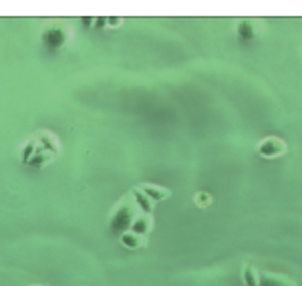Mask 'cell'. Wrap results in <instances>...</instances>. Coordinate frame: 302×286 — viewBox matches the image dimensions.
Instances as JSON below:
<instances>
[{
    "instance_id": "obj_1",
    "label": "cell",
    "mask_w": 302,
    "mask_h": 286,
    "mask_svg": "<svg viewBox=\"0 0 302 286\" xmlns=\"http://www.w3.org/2000/svg\"><path fill=\"white\" fill-rule=\"evenodd\" d=\"M137 216H139V210L135 208V204L123 202V204L113 212V216H111V220H109V230H111L115 236L121 238L125 232L131 230V226H133Z\"/></svg>"
},
{
    "instance_id": "obj_2",
    "label": "cell",
    "mask_w": 302,
    "mask_h": 286,
    "mask_svg": "<svg viewBox=\"0 0 302 286\" xmlns=\"http://www.w3.org/2000/svg\"><path fill=\"white\" fill-rule=\"evenodd\" d=\"M286 151H288L286 143L282 139H278V137H266V139H262L258 143V156L264 159H276L280 156H284Z\"/></svg>"
},
{
    "instance_id": "obj_3",
    "label": "cell",
    "mask_w": 302,
    "mask_h": 286,
    "mask_svg": "<svg viewBox=\"0 0 302 286\" xmlns=\"http://www.w3.org/2000/svg\"><path fill=\"white\" fill-rule=\"evenodd\" d=\"M40 40H42V45L49 47V49H61V47L67 45L68 31L63 29V27H51V29H47V31L42 32Z\"/></svg>"
},
{
    "instance_id": "obj_4",
    "label": "cell",
    "mask_w": 302,
    "mask_h": 286,
    "mask_svg": "<svg viewBox=\"0 0 302 286\" xmlns=\"http://www.w3.org/2000/svg\"><path fill=\"white\" fill-rule=\"evenodd\" d=\"M133 202H135V208L139 210V214H143V216H151L153 214V202L143 193V191L139 190H133Z\"/></svg>"
},
{
    "instance_id": "obj_5",
    "label": "cell",
    "mask_w": 302,
    "mask_h": 286,
    "mask_svg": "<svg viewBox=\"0 0 302 286\" xmlns=\"http://www.w3.org/2000/svg\"><path fill=\"white\" fill-rule=\"evenodd\" d=\"M38 145H40V149H44V151H49L53 158L55 156H59V143H57V137L53 135V133H49V131H42V133H38Z\"/></svg>"
},
{
    "instance_id": "obj_6",
    "label": "cell",
    "mask_w": 302,
    "mask_h": 286,
    "mask_svg": "<svg viewBox=\"0 0 302 286\" xmlns=\"http://www.w3.org/2000/svg\"><path fill=\"white\" fill-rule=\"evenodd\" d=\"M139 190L143 191L153 204H157V202H164V200H168L169 195V190H166V188H159V186H151V184H143Z\"/></svg>"
},
{
    "instance_id": "obj_7",
    "label": "cell",
    "mask_w": 302,
    "mask_h": 286,
    "mask_svg": "<svg viewBox=\"0 0 302 286\" xmlns=\"http://www.w3.org/2000/svg\"><path fill=\"white\" fill-rule=\"evenodd\" d=\"M151 226H153V222H151V216H143V214H139V216L135 218V222H133V226H131V230H129V232L137 234L139 238H145V236L151 232Z\"/></svg>"
},
{
    "instance_id": "obj_8",
    "label": "cell",
    "mask_w": 302,
    "mask_h": 286,
    "mask_svg": "<svg viewBox=\"0 0 302 286\" xmlns=\"http://www.w3.org/2000/svg\"><path fill=\"white\" fill-rule=\"evenodd\" d=\"M51 159H53V156H51L49 151H44V149H38L33 158L29 159V163H27V165H29V167H34V169H40V167H44V165H47Z\"/></svg>"
},
{
    "instance_id": "obj_9",
    "label": "cell",
    "mask_w": 302,
    "mask_h": 286,
    "mask_svg": "<svg viewBox=\"0 0 302 286\" xmlns=\"http://www.w3.org/2000/svg\"><path fill=\"white\" fill-rule=\"evenodd\" d=\"M238 36L242 38V40H252L254 36H256V29H254V23L252 20H242L240 25H238Z\"/></svg>"
},
{
    "instance_id": "obj_10",
    "label": "cell",
    "mask_w": 302,
    "mask_h": 286,
    "mask_svg": "<svg viewBox=\"0 0 302 286\" xmlns=\"http://www.w3.org/2000/svg\"><path fill=\"white\" fill-rule=\"evenodd\" d=\"M258 286H292L286 278L274 276V274H260L258 276Z\"/></svg>"
},
{
    "instance_id": "obj_11",
    "label": "cell",
    "mask_w": 302,
    "mask_h": 286,
    "mask_svg": "<svg viewBox=\"0 0 302 286\" xmlns=\"http://www.w3.org/2000/svg\"><path fill=\"white\" fill-rule=\"evenodd\" d=\"M119 242H121L125 248H131V250H137V248L143 246V238H139L133 232H125V234L119 238Z\"/></svg>"
},
{
    "instance_id": "obj_12",
    "label": "cell",
    "mask_w": 302,
    "mask_h": 286,
    "mask_svg": "<svg viewBox=\"0 0 302 286\" xmlns=\"http://www.w3.org/2000/svg\"><path fill=\"white\" fill-rule=\"evenodd\" d=\"M36 151H38V141H36V139L27 141V143L22 145V151H20V161L27 165V163H29V159L33 158Z\"/></svg>"
},
{
    "instance_id": "obj_13",
    "label": "cell",
    "mask_w": 302,
    "mask_h": 286,
    "mask_svg": "<svg viewBox=\"0 0 302 286\" xmlns=\"http://www.w3.org/2000/svg\"><path fill=\"white\" fill-rule=\"evenodd\" d=\"M242 280H244V286H258V272H256V268L254 266H244Z\"/></svg>"
},
{
    "instance_id": "obj_14",
    "label": "cell",
    "mask_w": 302,
    "mask_h": 286,
    "mask_svg": "<svg viewBox=\"0 0 302 286\" xmlns=\"http://www.w3.org/2000/svg\"><path fill=\"white\" fill-rule=\"evenodd\" d=\"M210 202H212V197H210L207 193H203V191H201V193H198V195H196V204H198L200 208H203V206H207Z\"/></svg>"
},
{
    "instance_id": "obj_15",
    "label": "cell",
    "mask_w": 302,
    "mask_h": 286,
    "mask_svg": "<svg viewBox=\"0 0 302 286\" xmlns=\"http://www.w3.org/2000/svg\"><path fill=\"white\" fill-rule=\"evenodd\" d=\"M95 27H97V29H105V27H109V18H107V16H99V18H95Z\"/></svg>"
},
{
    "instance_id": "obj_16",
    "label": "cell",
    "mask_w": 302,
    "mask_h": 286,
    "mask_svg": "<svg viewBox=\"0 0 302 286\" xmlns=\"http://www.w3.org/2000/svg\"><path fill=\"white\" fill-rule=\"evenodd\" d=\"M81 23H83V27L91 29V27L95 25V18H93V16H83V18H81Z\"/></svg>"
},
{
    "instance_id": "obj_17",
    "label": "cell",
    "mask_w": 302,
    "mask_h": 286,
    "mask_svg": "<svg viewBox=\"0 0 302 286\" xmlns=\"http://www.w3.org/2000/svg\"><path fill=\"white\" fill-rule=\"evenodd\" d=\"M121 25V18L119 16H111L109 18V27H119Z\"/></svg>"
}]
</instances>
